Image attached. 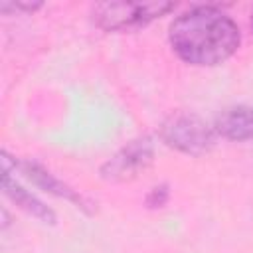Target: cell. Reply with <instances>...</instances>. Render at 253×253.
Returning a JSON list of instances; mask_svg holds the SVG:
<instances>
[{"instance_id":"5b68a950","label":"cell","mask_w":253,"mask_h":253,"mask_svg":"<svg viewBox=\"0 0 253 253\" xmlns=\"http://www.w3.org/2000/svg\"><path fill=\"white\" fill-rule=\"evenodd\" d=\"M14 168H18L38 188H42V190H45V192H49V194H53L57 198H63V200L71 202L75 208H79V210H83L87 213L93 211V204L85 196H81L77 190H73L71 186H67L63 180L55 178L49 170H45L38 162H30V160H22L20 162V160H14Z\"/></svg>"},{"instance_id":"ba28073f","label":"cell","mask_w":253,"mask_h":253,"mask_svg":"<svg viewBox=\"0 0 253 253\" xmlns=\"http://www.w3.org/2000/svg\"><path fill=\"white\" fill-rule=\"evenodd\" d=\"M168 200V186L166 184H160V186H154L148 196H146V204L148 208H162Z\"/></svg>"},{"instance_id":"8992f818","label":"cell","mask_w":253,"mask_h":253,"mask_svg":"<svg viewBox=\"0 0 253 253\" xmlns=\"http://www.w3.org/2000/svg\"><path fill=\"white\" fill-rule=\"evenodd\" d=\"M213 130L229 140H249L253 138V109L247 105H235L215 119Z\"/></svg>"},{"instance_id":"6da1fadb","label":"cell","mask_w":253,"mask_h":253,"mask_svg":"<svg viewBox=\"0 0 253 253\" xmlns=\"http://www.w3.org/2000/svg\"><path fill=\"white\" fill-rule=\"evenodd\" d=\"M170 45L180 59L192 65H219L239 43V26L215 6H194L172 20Z\"/></svg>"},{"instance_id":"7a4b0ae2","label":"cell","mask_w":253,"mask_h":253,"mask_svg":"<svg viewBox=\"0 0 253 253\" xmlns=\"http://www.w3.org/2000/svg\"><path fill=\"white\" fill-rule=\"evenodd\" d=\"M174 10V2H99L91 8L93 22L107 32H130Z\"/></svg>"},{"instance_id":"277c9868","label":"cell","mask_w":253,"mask_h":253,"mask_svg":"<svg viewBox=\"0 0 253 253\" xmlns=\"http://www.w3.org/2000/svg\"><path fill=\"white\" fill-rule=\"evenodd\" d=\"M154 160V144L150 136H138L126 142L115 156L101 166V176L111 182H126L144 172Z\"/></svg>"},{"instance_id":"3957f363","label":"cell","mask_w":253,"mask_h":253,"mask_svg":"<svg viewBox=\"0 0 253 253\" xmlns=\"http://www.w3.org/2000/svg\"><path fill=\"white\" fill-rule=\"evenodd\" d=\"M213 128L194 113H172L160 126V138L190 156H200L213 146Z\"/></svg>"},{"instance_id":"52a82bcc","label":"cell","mask_w":253,"mask_h":253,"mask_svg":"<svg viewBox=\"0 0 253 253\" xmlns=\"http://www.w3.org/2000/svg\"><path fill=\"white\" fill-rule=\"evenodd\" d=\"M2 186H4L6 196H8L16 206H20L24 211H28L30 215H34V217L40 219L42 223H49V225L55 223V213H53V210H49V208H47L42 200H38L32 192H28L26 188H22V186L10 176V170H4Z\"/></svg>"}]
</instances>
